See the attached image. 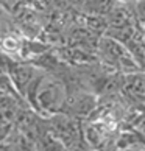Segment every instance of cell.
I'll return each mask as SVG.
<instances>
[{"instance_id": "6", "label": "cell", "mask_w": 145, "mask_h": 151, "mask_svg": "<svg viewBox=\"0 0 145 151\" xmlns=\"http://www.w3.org/2000/svg\"><path fill=\"white\" fill-rule=\"evenodd\" d=\"M115 151H145V145H137V147H130V148H122V150H117Z\"/></svg>"}, {"instance_id": "9", "label": "cell", "mask_w": 145, "mask_h": 151, "mask_svg": "<svg viewBox=\"0 0 145 151\" xmlns=\"http://www.w3.org/2000/svg\"><path fill=\"white\" fill-rule=\"evenodd\" d=\"M35 151H36V150H35Z\"/></svg>"}, {"instance_id": "3", "label": "cell", "mask_w": 145, "mask_h": 151, "mask_svg": "<svg viewBox=\"0 0 145 151\" xmlns=\"http://www.w3.org/2000/svg\"><path fill=\"white\" fill-rule=\"evenodd\" d=\"M64 108L75 117H86L97 108V98L91 93H76L74 98H66Z\"/></svg>"}, {"instance_id": "7", "label": "cell", "mask_w": 145, "mask_h": 151, "mask_svg": "<svg viewBox=\"0 0 145 151\" xmlns=\"http://www.w3.org/2000/svg\"><path fill=\"white\" fill-rule=\"evenodd\" d=\"M115 2H119V3H133V2H136V0H115Z\"/></svg>"}, {"instance_id": "2", "label": "cell", "mask_w": 145, "mask_h": 151, "mask_svg": "<svg viewBox=\"0 0 145 151\" xmlns=\"http://www.w3.org/2000/svg\"><path fill=\"white\" fill-rule=\"evenodd\" d=\"M6 75H8L13 87L22 95L24 91L27 89V86H28L35 78L39 76V72H38L36 67L31 65V64H20V63H13V61H11Z\"/></svg>"}, {"instance_id": "1", "label": "cell", "mask_w": 145, "mask_h": 151, "mask_svg": "<svg viewBox=\"0 0 145 151\" xmlns=\"http://www.w3.org/2000/svg\"><path fill=\"white\" fill-rule=\"evenodd\" d=\"M31 108L41 115H55L64 108L67 98L66 84L58 78L41 76L35 78L22 93Z\"/></svg>"}, {"instance_id": "5", "label": "cell", "mask_w": 145, "mask_h": 151, "mask_svg": "<svg viewBox=\"0 0 145 151\" xmlns=\"http://www.w3.org/2000/svg\"><path fill=\"white\" fill-rule=\"evenodd\" d=\"M115 5V0H84V8L92 16H105Z\"/></svg>"}, {"instance_id": "8", "label": "cell", "mask_w": 145, "mask_h": 151, "mask_svg": "<svg viewBox=\"0 0 145 151\" xmlns=\"http://www.w3.org/2000/svg\"><path fill=\"white\" fill-rule=\"evenodd\" d=\"M141 27H142V30L145 31V22H144V24H141Z\"/></svg>"}, {"instance_id": "4", "label": "cell", "mask_w": 145, "mask_h": 151, "mask_svg": "<svg viewBox=\"0 0 145 151\" xmlns=\"http://www.w3.org/2000/svg\"><path fill=\"white\" fill-rule=\"evenodd\" d=\"M123 87L126 89L128 95L134 97L137 100H145V73L136 72V73L126 75Z\"/></svg>"}]
</instances>
